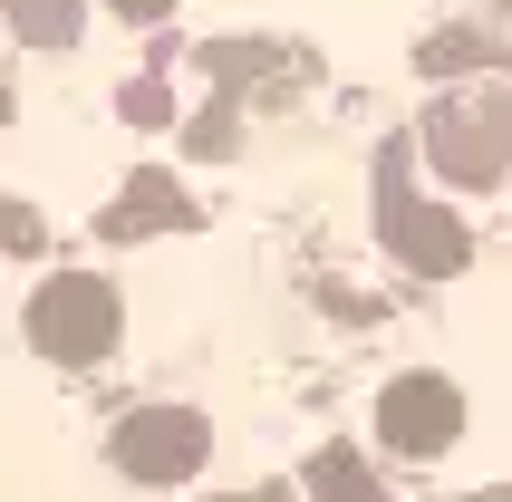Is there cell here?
<instances>
[{"instance_id": "obj_1", "label": "cell", "mask_w": 512, "mask_h": 502, "mask_svg": "<svg viewBox=\"0 0 512 502\" xmlns=\"http://www.w3.org/2000/svg\"><path fill=\"white\" fill-rule=\"evenodd\" d=\"M426 165L445 174V184H503L512 174V87H464V97H445V107L426 116Z\"/></svg>"}, {"instance_id": "obj_2", "label": "cell", "mask_w": 512, "mask_h": 502, "mask_svg": "<svg viewBox=\"0 0 512 502\" xmlns=\"http://www.w3.org/2000/svg\"><path fill=\"white\" fill-rule=\"evenodd\" d=\"M29 348L58 367H97L116 348V329H126V309H116V290L97 271H49L39 290H29Z\"/></svg>"}, {"instance_id": "obj_3", "label": "cell", "mask_w": 512, "mask_h": 502, "mask_svg": "<svg viewBox=\"0 0 512 502\" xmlns=\"http://www.w3.org/2000/svg\"><path fill=\"white\" fill-rule=\"evenodd\" d=\"M377 232H387V251H397L416 280H445V271H464V223L445 213V203H426L416 194V155L406 145H387L377 155Z\"/></svg>"}, {"instance_id": "obj_4", "label": "cell", "mask_w": 512, "mask_h": 502, "mask_svg": "<svg viewBox=\"0 0 512 502\" xmlns=\"http://www.w3.org/2000/svg\"><path fill=\"white\" fill-rule=\"evenodd\" d=\"M203 454H213V425L194 416V406H136V416H116L107 435V464L136 483H194Z\"/></svg>"}, {"instance_id": "obj_5", "label": "cell", "mask_w": 512, "mask_h": 502, "mask_svg": "<svg viewBox=\"0 0 512 502\" xmlns=\"http://www.w3.org/2000/svg\"><path fill=\"white\" fill-rule=\"evenodd\" d=\"M464 435V396L445 377H397L377 396V445L387 454H445Z\"/></svg>"}, {"instance_id": "obj_6", "label": "cell", "mask_w": 512, "mask_h": 502, "mask_svg": "<svg viewBox=\"0 0 512 502\" xmlns=\"http://www.w3.org/2000/svg\"><path fill=\"white\" fill-rule=\"evenodd\" d=\"M310 493L319 502H387V483L358 464V445H319L310 454Z\"/></svg>"}, {"instance_id": "obj_7", "label": "cell", "mask_w": 512, "mask_h": 502, "mask_svg": "<svg viewBox=\"0 0 512 502\" xmlns=\"http://www.w3.org/2000/svg\"><path fill=\"white\" fill-rule=\"evenodd\" d=\"M0 20L20 29L29 49H68L78 39V0H0Z\"/></svg>"}, {"instance_id": "obj_8", "label": "cell", "mask_w": 512, "mask_h": 502, "mask_svg": "<svg viewBox=\"0 0 512 502\" xmlns=\"http://www.w3.org/2000/svg\"><path fill=\"white\" fill-rule=\"evenodd\" d=\"M194 145H203V155H232V107H213V116H203V126H194Z\"/></svg>"}, {"instance_id": "obj_9", "label": "cell", "mask_w": 512, "mask_h": 502, "mask_svg": "<svg viewBox=\"0 0 512 502\" xmlns=\"http://www.w3.org/2000/svg\"><path fill=\"white\" fill-rule=\"evenodd\" d=\"M126 116L136 126H165V87H126Z\"/></svg>"}, {"instance_id": "obj_10", "label": "cell", "mask_w": 512, "mask_h": 502, "mask_svg": "<svg viewBox=\"0 0 512 502\" xmlns=\"http://www.w3.org/2000/svg\"><path fill=\"white\" fill-rule=\"evenodd\" d=\"M20 242H39V223H29L20 203H0V251H20Z\"/></svg>"}, {"instance_id": "obj_11", "label": "cell", "mask_w": 512, "mask_h": 502, "mask_svg": "<svg viewBox=\"0 0 512 502\" xmlns=\"http://www.w3.org/2000/svg\"><path fill=\"white\" fill-rule=\"evenodd\" d=\"M165 10H174V0H116V20H136V29H155Z\"/></svg>"}, {"instance_id": "obj_12", "label": "cell", "mask_w": 512, "mask_h": 502, "mask_svg": "<svg viewBox=\"0 0 512 502\" xmlns=\"http://www.w3.org/2000/svg\"><path fill=\"white\" fill-rule=\"evenodd\" d=\"M232 502H290V493H281V483H271V493H232Z\"/></svg>"}, {"instance_id": "obj_13", "label": "cell", "mask_w": 512, "mask_h": 502, "mask_svg": "<svg viewBox=\"0 0 512 502\" xmlns=\"http://www.w3.org/2000/svg\"><path fill=\"white\" fill-rule=\"evenodd\" d=\"M474 502H512V493H474Z\"/></svg>"}, {"instance_id": "obj_14", "label": "cell", "mask_w": 512, "mask_h": 502, "mask_svg": "<svg viewBox=\"0 0 512 502\" xmlns=\"http://www.w3.org/2000/svg\"><path fill=\"white\" fill-rule=\"evenodd\" d=\"M503 10H512V0H503Z\"/></svg>"}]
</instances>
